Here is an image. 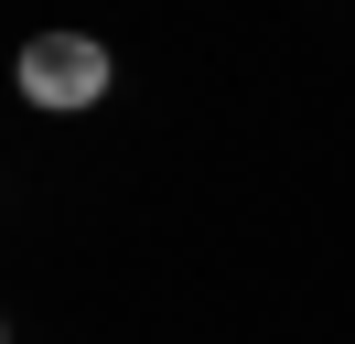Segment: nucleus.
<instances>
[{
  "label": "nucleus",
  "instance_id": "f257e3e1",
  "mask_svg": "<svg viewBox=\"0 0 355 344\" xmlns=\"http://www.w3.org/2000/svg\"><path fill=\"white\" fill-rule=\"evenodd\" d=\"M22 97L33 108H97L108 97V43L97 33H33L22 43Z\"/></svg>",
  "mask_w": 355,
  "mask_h": 344
}]
</instances>
